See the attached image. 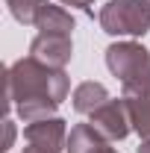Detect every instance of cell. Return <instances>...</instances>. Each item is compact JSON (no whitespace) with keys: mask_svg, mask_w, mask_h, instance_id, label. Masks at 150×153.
<instances>
[{"mask_svg":"<svg viewBox=\"0 0 150 153\" xmlns=\"http://www.w3.org/2000/svg\"><path fill=\"white\" fill-rule=\"evenodd\" d=\"M27 144L33 150H44V153H59L62 150V138H65V121L59 118H44V121H33L27 130Z\"/></svg>","mask_w":150,"mask_h":153,"instance_id":"5","label":"cell"},{"mask_svg":"<svg viewBox=\"0 0 150 153\" xmlns=\"http://www.w3.org/2000/svg\"><path fill=\"white\" fill-rule=\"evenodd\" d=\"M100 24L112 36H141L150 27L147 0H115L100 12Z\"/></svg>","mask_w":150,"mask_h":153,"instance_id":"3","label":"cell"},{"mask_svg":"<svg viewBox=\"0 0 150 153\" xmlns=\"http://www.w3.org/2000/svg\"><path fill=\"white\" fill-rule=\"evenodd\" d=\"M33 56L50 68H62L71 59V36H56V33H41L33 41Z\"/></svg>","mask_w":150,"mask_h":153,"instance_id":"6","label":"cell"},{"mask_svg":"<svg viewBox=\"0 0 150 153\" xmlns=\"http://www.w3.org/2000/svg\"><path fill=\"white\" fill-rule=\"evenodd\" d=\"M36 27L41 33H56V36H71V30H74V18L65 12V9H59V6H44L41 12H38L36 18Z\"/></svg>","mask_w":150,"mask_h":153,"instance_id":"8","label":"cell"},{"mask_svg":"<svg viewBox=\"0 0 150 153\" xmlns=\"http://www.w3.org/2000/svg\"><path fill=\"white\" fill-rule=\"evenodd\" d=\"M6 3H9L12 15H15L21 24H36L38 12L47 6V0H6Z\"/></svg>","mask_w":150,"mask_h":153,"instance_id":"11","label":"cell"},{"mask_svg":"<svg viewBox=\"0 0 150 153\" xmlns=\"http://www.w3.org/2000/svg\"><path fill=\"white\" fill-rule=\"evenodd\" d=\"M138 153H150V141H147V144H144V147H141Z\"/></svg>","mask_w":150,"mask_h":153,"instance_id":"14","label":"cell"},{"mask_svg":"<svg viewBox=\"0 0 150 153\" xmlns=\"http://www.w3.org/2000/svg\"><path fill=\"white\" fill-rule=\"evenodd\" d=\"M106 100H109V94H106V88H103L100 82H82V85L74 91V109L85 115V112L100 109Z\"/></svg>","mask_w":150,"mask_h":153,"instance_id":"9","label":"cell"},{"mask_svg":"<svg viewBox=\"0 0 150 153\" xmlns=\"http://www.w3.org/2000/svg\"><path fill=\"white\" fill-rule=\"evenodd\" d=\"M106 62L112 74L124 79L127 94H150V53L138 44H115L106 50Z\"/></svg>","mask_w":150,"mask_h":153,"instance_id":"2","label":"cell"},{"mask_svg":"<svg viewBox=\"0 0 150 153\" xmlns=\"http://www.w3.org/2000/svg\"><path fill=\"white\" fill-rule=\"evenodd\" d=\"M68 150L71 153H115L100 138V133L94 130L91 124H79V127L71 130V135H68Z\"/></svg>","mask_w":150,"mask_h":153,"instance_id":"7","label":"cell"},{"mask_svg":"<svg viewBox=\"0 0 150 153\" xmlns=\"http://www.w3.org/2000/svg\"><path fill=\"white\" fill-rule=\"evenodd\" d=\"M130 118H132V124H135V130L150 138V94L130 100Z\"/></svg>","mask_w":150,"mask_h":153,"instance_id":"10","label":"cell"},{"mask_svg":"<svg viewBox=\"0 0 150 153\" xmlns=\"http://www.w3.org/2000/svg\"><path fill=\"white\" fill-rule=\"evenodd\" d=\"M68 94V76L53 71L50 65L38 62L36 56L21 59L9 68V100L18 106L24 121H44Z\"/></svg>","mask_w":150,"mask_h":153,"instance_id":"1","label":"cell"},{"mask_svg":"<svg viewBox=\"0 0 150 153\" xmlns=\"http://www.w3.org/2000/svg\"><path fill=\"white\" fill-rule=\"evenodd\" d=\"M12 138H15V127L12 121H6V147H12Z\"/></svg>","mask_w":150,"mask_h":153,"instance_id":"12","label":"cell"},{"mask_svg":"<svg viewBox=\"0 0 150 153\" xmlns=\"http://www.w3.org/2000/svg\"><path fill=\"white\" fill-rule=\"evenodd\" d=\"M147 6H150V0H147Z\"/></svg>","mask_w":150,"mask_h":153,"instance_id":"15","label":"cell"},{"mask_svg":"<svg viewBox=\"0 0 150 153\" xmlns=\"http://www.w3.org/2000/svg\"><path fill=\"white\" fill-rule=\"evenodd\" d=\"M62 3H65V6H88L91 0H62Z\"/></svg>","mask_w":150,"mask_h":153,"instance_id":"13","label":"cell"},{"mask_svg":"<svg viewBox=\"0 0 150 153\" xmlns=\"http://www.w3.org/2000/svg\"><path fill=\"white\" fill-rule=\"evenodd\" d=\"M130 106H124V103H118V100H106L100 109H94L91 112V127L97 130L100 135H106V138H124V135L130 133Z\"/></svg>","mask_w":150,"mask_h":153,"instance_id":"4","label":"cell"}]
</instances>
